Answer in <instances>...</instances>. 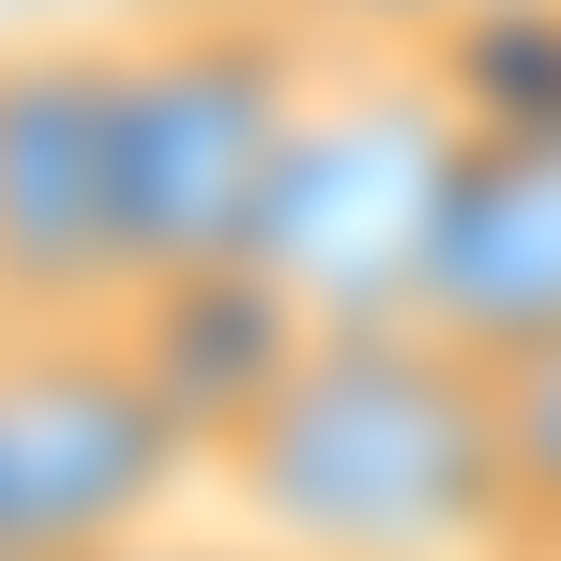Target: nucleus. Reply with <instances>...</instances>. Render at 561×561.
I'll return each mask as SVG.
<instances>
[{
    "label": "nucleus",
    "instance_id": "1",
    "mask_svg": "<svg viewBox=\"0 0 561 561\" xmlns=\"http://www.w3.org/2000/svg\"><path fill=\"white\" fill-rule=\"evenodd\" d=\"M213 485L274 561H516L501 379L425 319H334Z\"/></svg>",
    "mask_w": 561,
    "mask_h": 561
},
{
    "label": "nucleus",
    "instance_id": "2",
    "mask_svg": "<svg viewBox=\"0 0 561 561\" xmlns=\"http://www.w3.org/2000/svg\"><path fill=\"white\" fill-rule=\"evenodd\" d=\"M304 15H168L122 31V274L183 288L274 243V197L304 168ZM122 288V304H137Z\"/></svg>",
    "mask_w": 561,
    "mask_h": 561
},
{
    "label": "nucleus",
    "instance_id": "3",
    "mask_svg": "<svg viewBox=\"0 0 561 561\" xmlns=\"http://www.w3.org/2000/svg\"><path fill=\"white\" fill-rule=\"evenodd\" d=\"M122 31L0 46V334L122 319Z\"/></svg>",
    "mask_w": 561,
    "mask_h": 561
},
{
    "label": "nucleus",
    "instance_id": "4",
    "mask_svg": "<svg viewBox=\"0 0 561 561\" xmlns=\"http://www.w3.org/2000/svg\"><path fill=\"white\" fill-rule=\"evenodd\" d=\"M183 470H213L168 425L122 334H0V561H106L137 547Z\"/></svg>",
    "mask_w": 561,
    "mask_h": 561
},
{
    "label": "nucleus",
    "instance_id": "5",
    "mask_svg": "<svg viewBox=\"0 0 561 561\" xmlns=\"http://www.w3.org/2000/svg\"><path fill=\"white\" fill-rule=\"evenodd\" d=\"M394 319H425V334L470 350L485 379L561 350V137H456Z\"/></svg>",
    "mask_w": 561,
    "mask_h": 561
},
{
    "label": "nucleus",
    "instance_id": "6",
    "mask_svg": "<svg viewBox=\"0 0 561 561\" xmlns=\"http://www.w3.org/2000/svg\"><path fill=\"white\" fill-rule=\"evenodd\" d=\"M122 350H137V379L168 394V425H183L197 456H228L259 410L288 394V365L334 334L304 288L274 274V259H228V274H183V288H137L122 319H106Z\"/></svg>",
    "mask_w": 561,
    "mask_h": 561
},
{
    "label": "nucleus",
    "instance_id": "7",
    "mask_svg": "<svg viewBox=\"0 0 561 561\" xmlns=\"http://www.w3.org/2000/svg\"><path fill=\"white\" fill-rule=\"evenodd\" d=\"M425 77L456 106V137H561V0H485Z\"/></svg>",
    "mask_w": 561,
    "mask_h": 561
},
{
    "label": "nucleus",
    "instance_id": "8",
    "mask_svg": "<svg viewBox=\"0 0 561 561\" xmlns=\"http://www.w3.org/2000/svg\"><path fill=\"white\" fill-rule=\"evenodd\" d=\"M501 485H516V561H561V350L501 365Z\"/></svg>",
    "mask_w": 561,
    "mask_h": 561
},
{
    "label": "nucleus",
    "instance_id": "9",
    "mask_svg": "<svg viewBox=\"0 0 561 561\" xmlns=\"http://www.w3.org/2000/svg\"><path fill=\"white\" fill-rule=\"evenodd\" d=\"M304 31H334V46H365V61H440L485 0H288Z\"/></svg>",
    "mask_w": 561,
    "mask_h": 561
},
{
    "label": "nucleus",
    "instance_id": "10",
    "mask_svg": "<svg viewBox=\"0 0 561 561\" xmlns=\"http://www.w3.org/2000/svg\"><path fill=\"white\" fill-rule=\"evenodd\" d=\"M106 561H274V547H243V531H228V547H168V531H137V547H106Z\"/></svg>",
    "mask_w": 561,
    "mask_h": 561
},
{
    "label": "nucleus",
    "instance_id": "11",
    "mask_svg": "<svg viewBox=\"0 0 561 561\" xmlns=\"http://www.w3.org/2000/svg\"><path fill=\"white\" fill-rule=\"evenodd\" d=\"M168 15H288V0H152L137 31H168Z\"/></svg>",
    "mask_w": 561,
    "mask_h": 561
},
{
    "label": "nucleus",
    "instance_id": "12",
    "mask_svg": "<svg viewBox=\"0 0 561 561\" xmlns=\"http://www.w3.org/2000/svg\"><path fill=\"white\" fill-rule=\"evenodd\" d=\"M46 15H77V0H46ZM137 15H152V0H137Z\"/></svg>",
    "mask_w": 561,
    "mask_h": 561
}]
</instances>
